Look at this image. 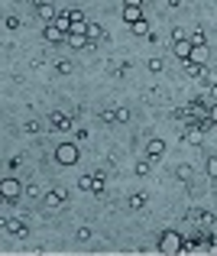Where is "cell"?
Segmentation results:
<instances>
[{
	"instance_id": "obj_1",
	"label": "cell",
	"mask_w": 217,
	"mask_h": 256,
	"mask_svg": "<svg viewBox=\"0 0 217 256\" xmlns=\"http://www.w3.org/2000/svg\"><path fill=\"white\" fill-rule=\"evenodd\" d=\"M159 253L162 256H179V253H185V237H182L179 230H165L162 237H159Z\"/></svg>"
},
{
	"instance_id": "obj_2",
	"label": "cell",
	"mask_w": 217,
	"mask_h": 256,
	"mask_svg": "<svg viewBox=\"0 0 217 256\" xmlns=\"http://www.w3.org/2000/svg\"><path fill=\"white\" fill-rule=\"evenodd\" d=\"M81 156H78V143H59L55 146V162L59 165H75Z\"/></svg>"
},
{
	"instance_id": "obj_3",
	"label": "cell",
	"mask_w": 217,
	"mask_h": 256,
	"mask_svg": "<svg viewBox=\"0 0 217 256\" xmlns=\"http://www.w3.org/2000/svg\"><path fill=\"white\" fill-rule=\"evenodd\" d=\"M0 194H3V201H7V204H13L16 198L23 194V185H20L16 179H3V182H0Z\"/></svg>"
},
{
	"instance_id": "obj_4",
	"label": "cell",
	"mask_w": 217,
	"mask_h": 256,
	"mask_svg": "<svg viewBox=\"0 0 217 256\" xmlns=\"http://www.w3.org/2000/svg\"><path fill=\"white\" fill-rule=\"evenodd\" d=\"M42 36H46V42H65V39H68V30H62L59 23H46L42 26Z\"/></svg>"
},
{
	"instance_id": "obj_5",
	"label": "cell",
	"mask_w": 217,
	"mask_h": 256,
	"mask_svg": "<svg viewBox=\"0 0 217 256\" xmlns=\"http://www.w3.org/2000/svg\"><path fill=\"white\" fill-rule=\"evenodd\" d=\"M172 52H175V59H179V62H188V59H191V52H194V42H191V39H175Z\"/></svg>"
},
{
	"instance_id": "obj_6",
	"label": "cell",
	"mask_w": 217,
	"mask_h": 256,
	"mask_svg": "<svg viewBox=\"0 0 217 256\" xmlns=\"http://www.w3.org/2000/svg\"><path fill=\"white\" fill-rule=\"evenodd\" d=\"M68 46H75V49H91V52H94V42L85 36V32H68Z\"/></svg>"
},
{
	"instance_id": "obj_7",
	"label": "cell",
	"mask_w": 217,
	"mask_h": 256,
	"mask_svg": "<svg viewBox=\"0 0 217 256\" xmlns=\"http://www.w3.org/2000/svg\"><path fill=\"white\" fill-rule=\"evenodd\" d=\"M162 153H165V143L159 140V136H153V140L146 143V156L149 159H162Z\"/></svg>"
},
{
	"instance_id": "obj_8",
	"label": "cell",
	"mask_w": 217,
	"mask_h": 256,
	"mask_svg": "<svg viewBox=\"0 0 217 256\" xmlns=\"http://www.w3.org/2000/svg\"><path fill=\"white\" fill-rule=\"evenodd\" d=\"M42 204H46V208H59V204H65V192H46L42 194Z\"/></svg>"
},
{
	"instance_id": "obj_9",
	"label": "cell",
	"mask_w": 217,
	"mask_h": 256,
	"mask_svg": "<svg viewBox=\"0 0 217 256\" xmlns=\"http://www.w3.org/2000/svg\"><path fill=\"white\" fill-rule=\"evenodd\" d=\"M124 20H126V23H140V20H143V7H124Z\"/></svg>"
},
{
	"instance_id": "obj_10",
	"label": "cell",
	"mask_w": 217,
	"mask_h": 256,
	"mask_svg": "<svg viewBox=\"0 0 217 256\" xmlns=\"http://www.w3.org/2000/svg\"><path fill=\"white\" fill-rule=\"evenodd\" d=\"M39 16L52 23V20H55V16H59V13H55V7H52V3H46V0H42V3H39Z\"/></svg>"
},
{
	"instance_id": "obj_11",
	"label": "cell",
	"mask_w": 217,
	"mask_h": 256,
	"mask_svg": "<svg viewBox=\"0 0 217 256\" xmlns=\"http://www.w3.org/2000/svg\"><path fill=\"white\" fill-rule=\"evenodd\" d=\"M191 62H198V65H204V62H208V46H194Z\"/></svg>"
},
{
	"instance_id": "obj_12",
	"label": "cell",
	"mask_w": 217,
	"mask_h": 256,
	"mask_svg": "<svg viewBox=\"0 0 217 256\" xmlns=\"http://www.w3.org/2000/svg\"><path fill=\"white\" fill-rule=\"evenodd\" d=\"M52 23H59V26H62V30H68V32H71V13H68V10H62V13L55 16Z\"/></svg>"
},
{
	"instance_id": "obj_13",
	"label": "cell",
	"mask_w": 217,
	"mask_h": 256,
	"mask_svg": "<svg viewBox=\"0 0 217 256\" xmlns=\"http://www.w3.org/2000/svg\"><path fill=\"white\" fill-rule=\"evenodd\" d=\"M88 39H91V42L104 39V26H97V23H88Z\"/></svg>"
},
{
	"instance_id": "obj_14",
	"label": "cell",
	"mask_w": 217,
	"mask_h": 256,
	"mask_svg": "<svg viewBox=\"0 0 217 256\" xmlns=\"http://www.w3.org/2000/svg\"><path fill=\"white\" fill-rule=\"evenodd\" d=\"M185 71H188L191 78H201V75H204V65H198V62H191V59H188V62H185Z\"/></svg>"
},
{
	"instance_id": "obj_15",
	"label": "cell",
	"mask_w": 217,
	"mask_h": 256,
	"mask_svg": "<svg viewBox=\"0 0 217 256\" xmlns=\"http://www.w3.org/2000/svg\"><path fill=\"white\" fill-rule=\"evenodd\" d=\"M52 127H59V130H68L71 127V120L65 114H52Z\"/></svg>"
},
{
	"instance_id": "obj_16",
	"label": "cell",
	"mask_w": 217,
	"mask_h": 256,
	"mask_svg": "<svg viewBox=\"0 0 217 256\" xmlns=\"http://www.w3.org/2000/svg\"><path fill=\"white\" fill-rule=\"evenodd\" d=\"M7 230L13 233V237H26V227L20 224V221H7Z\"/></svg>"
},
{
	"instance_id": "obj_17",
	"label": "cell",
	"mask_w": 217,
	"mask_h": 256,
	"mask_svg": "<svg viewBox=\"0 0 217 256\" xmlns=\"http://www.w3.org/2000/svg\"><path fill=\"white\" fill-rule=\"evenodd\" d=\"M188 39H191L194 46H208V36H204V30H198V26H194V32H191Z\"/></svg>"
},
{
	"instance_id": "obj_18",
	"label": "cell",
	"mask_w": 217,
	"mask_h": 256,
	"mask_svg": "<svg viewBox=\"0 0 217 256\" xmlns=\"http://www.w3.org/2000/svg\"><path fill=\"white\" fill-rule=\"evenodd\" d=\"M130 208L133 211H143V208H146V194H133V198H130Z\"/></svg>"
},
{
	"instance_id": "obj_19",
	"label": "cell",
	"mask_w": 217,
	"mask_h": 256,
	"mask_svg": "<svg viewBox=\"0 0 217 256\" xmlns=\"http://www.w3.org/2000/svg\"><path fill=\"white\" fill-rule=\"evenodd\" d=\"M201 136H204V133H201V127H191V130L185 133V140H188V143H201Z\"/></svg>"
},
{
	"instance_id": "obj_20",
	"label": "cell",
	"mask_w": 217,
	"mask_h": 256,
	"mask_svg": "<svg viewBox=\"0 0 217 256\" xmlns=\"http://www.w3.org/2000/svg\"><path fill=\"white\" fill-rule=\"evenodd\" d=\"M130 30L136 32V36H149V23H146V20H140V23H133Z\"/></svg>"
},
{
	"instance_id": "obj_21",
	"label": "cell",
	"mask_w": 217,
	"mask_h": 256,
	"mask_svg": "<svg viewBox=\"0 0 217 256\" xmlns=\"http://www.w3.org/2000/svg\"><path fill=\"white\" fill-rule=\"evenodd\" d=\"M91 192H94V194H101V192H104V175H94V182H91Z\"/></svg>"
},
{
	"instance_id": "obj_22",
	"label": "cell",
	"mask_w": 217,
	"mask_h": 256,
	"mask_svg": "<svg viewBox=\"0 0 217 256\" xmlns=\"http://www.w3.org/2000/svg\"><path fill=\"white\" fill-rule=\"evenodd\" d=\"M136 175H149V156H146V159H140V162H136Z\"/></svg>"
},
{
	"instance_id": "obj_23",
	"label": "cell",
	"mask_w": 217,
	"mask_h": 256,
	"mask_svg": "<svg viewBox=\"0 0 217 256\" xmlns=\"http://www.w3.org/2000/svg\"><path fill=\"white\" fill-rule=\"evenodd\" d=\"M208 175L217 179V156H208Z\"/></svg>"
},
{
	"instance_id": "obj_24",
	"label": "cell",
	"mask_w": 217,
	"mask_h": 256,
	"mask_svg": "<svg viewBox=\"0 0 217 256\" xmlns=\"http://www.w3.org/2000/svg\"><path fill=\"white\" fill-rule=\"evenodd\" d=\"M42 127H39V120H26L23 124V133H39Z\"/></svg>"
},
{
	"instance_id": "obj_25",
	"label": "cell",
	"mask_w": 217,
	"mask_h": 256,
	"mask_svg": "<svg viewBox=\"0 0 217 256\" xmlns=\"http://www.w3.org/2000/svg\"><path fill=\"white\" fill-rule=\"evenodd\" d=\"M130 120V110L126 107H117V124H126Z\"/></svg>"
},
{
	"instance_id": "obj_26",
	"label": "cell",
	"mask_w": 217,
	"mask_h": 256,
	"mask_svg": "<svg viewBox=\"0 0 217 256\" xmlns=\"http://www.w3.org/2000/svg\"><path fill=\"white\" fill-rule=\"evenodd\" d=\"M162 59H149V71H155V75H159V71H162Z\"/></svg>"
},
{
	"instance_id": "obj_27",
	"label": "cell",
	"mask_w": 217,
	"mask_h": 256,
	"mask_svg": "<svg viewBox=\"0 0 217 256\" xmlns=\"http://www.w3.org/2000/svg\"><path fill=\"white\" fill-rule=\"evenodd\" d=\"M68 13H71V23H88V20H85V13H81V10H68Z\"/></svg>"
},
{
	"instance_id": "obj_28",
	"label": "cell",
	"mask_w": 217,
	"mask_h": 256,
	"mask_svg": "<svg viewBox=\"0 0 217 256\" xmlns=\"http://www.w3.org/2000/svg\"><path fill=\"white\" fill-rule=\"evenodd\" d=\"M91 175H85V179H81V182H78V188H81V192H91Z\"/></svg>"
},
{
	"instance_id": "obj_29",
	"label": "cell",
	"mask_w": 217,
	"mask_h": 256,
	"mask_svg": "<svg viewBox=\"0 0 217 256\" xmlns=\"http://www.w3.org/2000/svg\"><path fill=\"white\" fill-rule=\"evenodd\" d=\"M55 68H59V75H68V71H71V62H55Z\"/></svg>"
},
{
	"instance_id": "obj_30",
	"label": "cell",
	"mask_w": 217,
	"mask_h": 256,
	"mask_svg": "<svg viewBox=\"0 0 217 256\" xmlns=\"http://www.w3.org/2000/svg\"><path fill=\"white\" fill-rule=\"evenodd\" d=\"M179 179H191V165H179Z\"/></svg>"
},
{
	"instance_id": "obj_31",
	"label": "cell",
	"mask_w": 217,
	"mask_h": 256,
	"mask_svg": "<svg viewBox=\"0 0 217 256\" xmlns=\"http://www.w3.org/2000/svg\"><path fill=\"white\" fill-rule=\"evenodd\" d=\"M3 26H7V30H16V26H20V20H16V16H7V20H3Z\"/></svg>"
},
{
	"instance_id": "obj_32",
	"label": "cell",
	"mask_w": 217,
	"mask_h": 256,
	"mask_svg": "<svg viewBox=\"0 0 217 256\" xmlns=\"http://www.w3.org/2000/svg\"><path fill=\"white\" fill-rule=\"evenodd\" d=\"M88 237H91V230H88V227H78V240L85 243V240H88Z\"/></svg>"
},
{
	"instance_id": "obj_33",
	"label": "cell",
	"mask_w": 217,
	"mask_h": 256,
	"mask_svg": "<svg viewBox=\"0 0 217 256\" xmlns=\"http://www.w3.org/2000/svg\"><path fill=\"white\" fill-rule=\"evenodd\" d=\"M208 120H211V124H217V104H211V110H208Z\"/></svg>"
},
{
	"instance_id": "obj_34",
	"label": "cell",
	"mask_w": 217,
	"mask_h": 256,
	"mask_svg": "<svg viewBox=\"0 0 217 256\" xmlns=\"http://www.w3.org/2000/svg\"><path fill=\"white\" fill-rule=\"evenodd\" d=\"M26 194H30V198H39V185H26Z\"/></svg>"
},
{
	"instance_id": "obj_35",
	"label": "cell",
	"mask_w": 217,
	"mask_h": 256,
	"mask_svg": "<svg viewBox=\"0 0 217 256\" xmlns=\"http://www.w3.org/2000/svg\"><path fill=\"white\" fill-rule=\"evenodd\" d=\"M146 0H124V7H143Z\"/></svg>"
},
{
	"instance_id": "obj_36",
	"label": "cell",
	"mask_w": 217,
	"mask_h": 256,
	"mask_svg": "<svg viewBox=\"0 0 217 256\" xmlns=\"http://www.w3.org/2000/svg\"><path fill=\"white\" fill-rule=\"evenodd\" d=\"M211 94H214V101H217V81H214V88H211Z\"/></svg>"
}]
</instances>
